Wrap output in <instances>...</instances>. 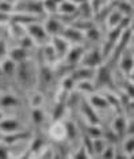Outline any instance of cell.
Returning a JSON list of instances; mask_svg holds the SVG:
<instances>
[{"label": "cell", "mask_w": 134, "mask_h": 159, "mask_svg": "<svg viewBox=\"0 0 134 159\" xmlns=\"http://www.w3.org/2000/svg\"><path fill=\"white\" fill-rule=\"evenodd\" d=\"M103 60H104V57H103L102 50L99 48H93L84 53L80 64L84 67H89V68H97L103 64Z\"/></svg>", "instance_id": "1"}, {"label": "cell", "mask_w": 134, "mask_h": 159, "mask_svg": "<svg viewBox=\"0 0 134 159\" xmlns=\"http://www.w3.org/2000/svg\"><path fill=\"white\" fill-rule=\"evenodd\" d=\"M32 68L28 64V61H22V63H18L16 66V79L18 82L20 83L22 86H30V83L34 78V74H32Z\"/></svg>", "instance_id": "2"}, {"label": "cell", "mask_w": 134, "mask_h": 159, "mask_svg": "<svg viewBox=\"0 0 134 159\" xmlns=\"http://www.w3.org/2000/svg\"><path fill=\"white\" fill-rule=\"evenodd\" d=\"M27 34L30 35V38L32 39L34 42H39V44H46V41H48V31H46V29L41 26V25H38L37 22L35 23H31V25H27Z\"/></svg>", "instance_id": "3"}, {"label": "cell", "mask_w": 134, "mask_h": 159, "mask_svg": "<svg viewBox=\"0 0 134 159\" xmlns=\"http://www.w3.org/2000/svg\"><path fill=\"white\" fill-rule=\"evenodd\" d=\"M111 86V70L108 66H100L96 68L95 74V87Z\"/></svg>", "instance_id": "4"}, {"label": "cell", "mask_w": 134, "mask_h": 159, "mask_svg": "<svg viewBox=\"0 0 134 159\" xmlns=\"http://www.w3.org/2000/svg\"><path fill=\"white\" fill-rule=\"evenodd\" d=\"M23 131L22 129L20 122L15 120V118H2L0 120V132L4 135H10V133H15Z\"/></svg>", "instance_id": "5"}, {"label": "cell", "mask_w": 134, "mask_h": 159, "mask_svg": "<svg viewBox=\"0 0 134 159\" xmlns=\"http://www.w3.org/2000/svg\"><path fill=\"white\" fill-rule=\"evenodd\" d=\"M95 74H96V68H89V67L81 66L80 68H77V70H75L73 72H72L71 76L73 78L76 82L93 80V79H95Z\"/></svg>", "instance_id": "6"}, {"label": "cell", "mask_w": 134, "mask_h": 159, "mask_svg": "<svg viewBox=\"0 0 134 159\" xmlns=\"http://www.w3.org/2000/svg\"><path fill=\"white\" fill-rule=\"evenodd\" d=\"M118 60H119V68H121V71L125 72V75H129L134 70V53L133 52H129L126 49Z\"/></svg>", "instance_id": "7"}, {"label": "cell", "mask_w": 134, "mask_h": 159, "mask_svg": "<svg viewBox=\"0 0 134 159\" xmlns=\"http://www.w3.org/2000/svg\"><path fill=\"white\" fill-rule=\"evenodd\" d=\"M84 53H85V50L81 45H75L72 48H69L65 57H67V61L69 63V66H77V64L81 63Z\"/></svg>", "instance_id": "8"}, {"label": "cell", "mask_w": 134, "mask_h": 159, "mask_svg": "<svg viewBox=\"0 0 134 159\" xmlns=\"http://www.w3.org/2000/svg\"><path fill=\"white\" fill-rule=\"evenodd\" d=\"M45 29H46V31H48V34L52 35V37H54V35H61L64 31V23L58 18L52 16L48 19Z\"/></svg>", "instance_id": "9"}, {"label": "cell", "mask_w": 134, "mask_h": 159, "mask_svg": "<svg viewBox=\"0 0 134 159\" xmlns=\"http://www.w3.org/2000/svg\"><path fill=\"white\" fill-rule=\"evenodd\" d=\"M49 135L52 136L54 140H57V142H64V140L67 139V125L63 124L60 120L54 121V124L50 126Z\"/></svg>", "instance_id": "10"}, {"label": "cell", "mask_w": 134, "mask_h": 159, "mask_svg": "<svg viewBox=\"0 0 134 159\" xmlns=\"http://www.w3.org/2000/svg\"><path fill=\"white\" fill-rule=\"evenodd\" d=\"M52 45L54 46V49H56L58 57L67 56L68 50H69V41H68L67 38H64L63 35H54Z\"/></svg>", "instance_id": "11"}, {"label": "cell", "mask_w": 134, "mask_h": 159, "mask_svg": "<svg viewBox=\"0 0 134 159\" xmlns=\"http://www.w3.org/2000/svg\"><path fill=\"white\" fill-rule=\"evenodd\" d=\"M81 110L87 117V120L89 121V124H99V118H97L95 107L89 103V101H81Z\"/></svg>", "instance_id": "12"}, {"label": "cell", "mask_w": 134, "mask_h": 159, "mask_svg": "<svg viewBox=\"0 0 134 159\" xmlns=\"http://www.w3.org/2000/svg\"><path fill=\"white\" fill-rule=\"evenodd\" d=\"M128 120L125 118V116H117L115 117V120L113 122V131L117 133L118 137H121V136H125V135H128Z\"/></svg>", "instance_id": "13"}, {"label": "cell", "mask_w": 134, "mask_h": 159, "mask_svg": "<svg viewBox=\"0 0 134 159\" xmlns=\"http://www.w3.org/2000/svg\"><path fill=\"white\" fill-rule=\"evenodd\" d=\"M11 19L16 25H22V26L26 25L27 26V25L37 22V15H34V14H14V15H11Z\"/></svg>", "instance_id": "14"}, {"label": "cell", "mask_w": 134, "mask_h": 159, "mask_svg": "<svg viewBox=\"0 0 134 159\" xmlns=\"http://www.w3.org/2000/svg\"><path fill=\"white\" fill-rule=\"evenodd\" d=\"M89 103L92 105L95 109H100V110H106L110 107V103L106 98V95H100V94H91L89 97Z\"/></svg>", "instance_id": "15"}, {"label": "cell", "mask_w": 134, "mask_h": 159, "mask_svg": "<svg viewBox=\"0 0 134 159\" xmlns=\"http://www.w3.org/2000/svg\"><path fill=\"white\" fill-rule=\"evenodd\" d=\"M61 35H63L64 38H67L68 41H72V42H81L83 39L85 38V35L80 31V29H72V27L64 29Z\"/></svg>", "instance_id": "16"}, {"label": "cell", "mask_w": 134, "mask_h": 159, "mask_svg": "<svg viewBox=\"0 0 134 159\" xmlns=\"http://www.w3.org/2000/svg\"><path fill=\"white\" fill-rule=\"evenodd\" d=\"M8 57L11 60H14L15 63H22V61L27 60V49L23 48V46H16V48H12L8 52Z\"/></svg>", "instance_id": "17"}, {"label": "cell", "mask_w": 134, "mask_h": 159, "mask_svg": "<svg viewBox=\"0 0 134 159\" xmlns=\"http://www.w3.org/2000/svg\"><path fill=\"white\" fill-rule=\"evenodd\" d=\"M2 70H3V74H4L6 78H14L16 72V63L14 60H11L10 57L6 60L2 61Z\"/></svg>", "instance_id": "18"}, {"label": "cell", "mask_w": 134, "mask_h": 159, "mask_svg": "<svg viewBox=\"0 0 134 159\" xmlns=\"http://www.w3.org/2000/svg\"><path fill=\"white\" fill-rule=\"evenodd\" d=\"M123 19H125V15L122 14L119 10H114V11H111L110 14H108V16H107V22H108V26H110L111 29L113 27H117L119 26L122 22H123Z\"/></svg>", "instance_id": "19"}, {"label": "cell", "mask_w": 134, "mask_h": 159, "mask_svg": "<svg viewBox=\"0 0 134 159\" xmlns=\"http://www.w3.org/2000/svg\"><path fill=\"white\" fill-rule=\"evenodd\" d=\"M58 11L63 15H71V14H75L77 11V4H75L72 0H64L58 6Z\"/></svg>", "instance_id": "20"}, {"label": "cell", "mask_w": 134, "mask_h": 159, "mask_svg": "<svg viewBox=\"0 0 134 159\" xmlns=\"http://www.w3.org/2000/svg\"><path fill=\"white\" fill-rule=\"evenodd\" d=\"M76 87H77L79 91L85 93V94H92L96 90L95 83H93L92 80H80V82H76Z\"/></svg>", "instance_id": "21"}, {"label": "cell", "mask_w": 134, "mask_h": 159, "mask_svg": "<svg viewBox=\"0 0 134 159\" xmlns=\"http://www.w3.org/2000/svg\"><path fill=\"white\" fill-rule=\"evenodd\" d=\"M107 143L104 142L103 137H93L92 140V150H93V157H100L104 150Z\"/></svg>", "instance_id": "22"}, {"label": "cell", "mask_w": 134, "mask_h": 159, "mask_svg": "<svg viewBox=\"0 0 134 159\" xmlns=\"http://www.w3.org/2000/svg\"><path fill=\"white\" fill-rule=\"evenodd\" d=\"M19 105V99L15 95H11V94H6L0 98V106L3 107H15Z\"/></svg>", "instance_id": "23"}, {"label": "cell", "mask_w": 134, "mask_h": 159, "mask_svg": "<svg viewBox=\"0 0 134 159\" xmlns=\"http://www.w3.org/2000/svg\"><path fill=\"white\" fill-rule=\"evenodd\" d=\"M43 56H45V60L46 63H52V61H54L56 59H58V55H57L56 49H54V46L52 44L43 46Z\"/></svg>", "instance_id": "24"}, {"label": "cell", "mask_w": 134, "mask_h": 159, "mask_svg": "<svg viewBox=\"0 0 134 159\" xmlns=\"http://www.w3.org/2000/svg\"><path fill=\"white\" fill-rule=\"evenodd\" d=\"M31 120L35 125H41L43 121H45V114L43 111L39 109V107H34L31 111Z\"/></svg>", "instance_id": "25"}, {"label": "cell", "mask_w": 134, "mask_h": 159, "mask_svg": "<svg viewBox=\"0 0 134 159\" xmlns=\"http://www.w3.org/2000/svg\"><path fill=\"white\" fill-rule=\"evenodd\" d=\"M50 80H52V72H50V70L48 67L41 68V71H39V83L48 86Z\"/></svg>", "instance_id": "26"}, {"label": "cell", "mask_w": 134, "mask_h": 159, "mask_svg": "<svg viewBox=\"0 0 134 159\" xmlns=\"http://www.w3.org/2000/svg\"><path fill=\"white\" fill-rule=\"evenodd\" d=\"M117 8H118L122 14H123L125 16H130V15H132V14L134 12V7L130 4V3H128V2H121V3L118 4Z\"/></svg>", "instance_id": "27"}, {"label": "cell", "mask_w": 134, "mask_h": 159, "mask_svg": "<svg viewBox=\"0 0 134 159\" xmlns=\"http://www.w3.org/2000/svg\"><path fill=\"white\" fill-rule=\"evenodd\" d=\"M123 151L126 152L128 157H130L132 154H134V135H129V137L125 140Z\"/></svg>", "instance_id": "28"}, {"label": "cell", "mask_w": 134, "mask_h": 159, "mask_svg": "<svg viewBox=\"0 0 134 159\" xmlns=\"http://www.w3.org/2000/svg\"><path fill=\"white\" fill-rule=\"evenodd\" d=\"M67 125V139H75L76 135H77V126H76L75 122H68Z\"/></svg>", "instance_id": "29"}, {"label": "cell", "mask_w": 134, "mask_h": 159, "mask_svg": "<svg viewBox=\"0 0 134 159\" xmlns=\"http://www.w3.org/2000/svg\"><path fill=\"white\" fill-rule=\"evenodd\" d=\"M114 146L113 144H107L106 147H104L102 155H100V158H115L117 155H115V150H114Z\"/></svg>", "instance_id": "30"}, {"label": "cell", "mask_w": 134, "mask_h": 159, "mask_svg": "<svg viewBox=\"0 0 134 159\" xmlns=\"http://www.w3.org/2000/svg\"><path fill=\"white\" fill-rule=\"evenodd\" d=\"M64 110H65L64 103H58V105H56V109H54V113H53V118H54V121H58L60 118L63 117Z\"/></svg>", "instance_id": "31"}, {"label": "cell", "mask_w": 134, "mask_h": 159, "mask_svg": "<svg viewBox=\"0 0 134 159\" xmlns=\"http://www.w3.org/2000/svg\"><path fill=\"white\" fill-rule=\"evenodd\" d=\"M0 11L6 14H11L14 11V4L6 2V0H0Z\"/></svg>", "instance_id": "32"}, {"label": "cell", "mask_w": 134, "mask_h": 159, "mask_svg": "<svg viewBox=\"0 0 134 159\" xmlns=\"http://www.w3.org/2000/svg\"><path fill=\"white\" fill-rule=\"evenodd\" d=\"M11 154H10V148H8V144L2 142L0 143V158H10Z\"/></svg>", "instance_id": "33"}, {"label": "cell", "mask_w": 134, "mask_h": 159, "mask_svg": "<svg viewBox=\"0 0 134 159\" xmlns=\"http://www.w3.org/2000/svg\"><path fill=\"white\" fill-rule=\"evenodd\" d=\"M42 102H43V98H42L41 94H34V95H32V98H31V106L32 107H39L42 105Z\"/></svg>", "instance_id": "34"}, {"label": "cell", "mask_w": 134, "mask_h": 159, "mask_svg": "<svg viewBox=\"0 0 134 159\" xmlns=\"http://www.w3.org/2000/svg\"><path fill=\"white\" fill-rule=\"evenodd\" d=\"M73 157H75V158H89L91 155H89V152L87 151V148L84 147V144H83V146L80 147V150H79L77 152L73 155Z\"/></svg>", "instance_id": "35"}, {"label": "cell", "mask_w": 134, "mask_h": 159, "mask_svg": "<svg viewBox=\"0 0 134 159\" xmlns=\"http://www.w3.org/2000/svg\"><path fill=\"white\" fill-rule=\"evenodd\" d=\"M7 55V45L4 39H0V60H3Z\"/></svg>", "instance_id": "36"}, {"label": "cell", "mask_w": 134, "mask_h": 159, "mask_svg": "<svg viewBox=\"0 0 134 159\" xmlns=\"http://www.w3.org/2000/svg\"><path fill=\"white\" fill-rule=\"evenodd\" d=\"M10 19H11V14H6V12H2V11H0V25L8 22Z\"/></svg>", "instance_id": "37"}, {"label": "cell", "mask_w": 134, "mask_h": 159, "mask_svg": "<svg viewBox=\"0 0 134 159\" xmlns=\"http://www.w3.org/2000/svg\"><path fill=\"white\" fill-rule=\"evenodd\" d=\"M128 135H134V121L128 124Z\"/></svg>", "instance_id": "38"}, {"label": "cell", "mask_w": 134, "mask_h": 159, "mask_svg": "<svg viewBox=\"0 0 134 159\" xmlns=\"http://www.w3.org/2000/svg\"><path fill=\"white\" fill-rule=\"evenodd\" d=\"M72 2L75 3V4H83V3H87V2H89V0H72Z\"/></svg>", "instance_id": "39"}, {"label": "cell", "mask_w": 134, "mask_h": 159, "mask_svg": "<svg viewBox=\"0 0 134 159\" xmlns=\"http://www.w3.org/2000/svg\"><path fill=\"white\" fill-rule=\"evenodd\" d=\"M129 29L134 33V16L132 18V19H130V26H129Z\"/></svg>", "instance_id": "40"}, {"label": "cell", "mask_w": 134, "mask_h": 159, "mask_svg": "<svg viewBox=\"0 0 134 159\" xmlns=\"http://www.w3.org/2000/svg\"><path fill=\"white\" fill-rule=\"evenodd\" d=\"M6 76H4V74H3V70H2V64H0V82L3 80Z\"/></svg>", "instance_id": "41"}, {"label": "cell", "mask_w": 134, "mask_h": 159, "mask_svg": "<svg viewBox=\"0 0 134 159\" xmlns=\"http://www.w3.org/2000/svg\"><path fill=\"white\" fill-rule=\"evenodd\" d=\"M129 76H130V80H132V82L134 83V70H133V71L129 74Z\"/></svg>", "instance_id": "42"}, {"label": "cell", "mask_w": 134, "mask_h": 159, "mask_svg": "<svg viewBox=\"0 0 134 159\" xmlns=\"http://www.w3.org/2000/svg\"><path fill=\"white\" fill-rule=\"evenodd\" d=\"M6 2H8V3H11V4H16L19 0H6Z\"/></svg>", "instance_id": "43"}, {"label": "cell", "mask_w": 134, "mask_h": 159, "mask_svg": "<svg viewBox=\"0 0 134 159\" xmlns=\"http://www.w3.org/2000/svg\"><path fill=\"white\" fill-rule=\"evenodd\" d=\"M132 33H133V31H132ZM132 41H133V42H134V33H133V34H132Z\"/></svg>", "instance_id": "44"}]
</instances>
